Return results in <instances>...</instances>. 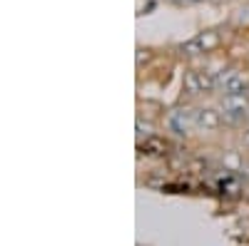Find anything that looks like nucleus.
Instances as JSON below:
<instances>
[{
	"instance_id": "1",
	"label": "nucleus",
	"mask_w": 249,
	"mask_h": 246,
	"mask_svg": "<svg viewBox=\"0 0 249 246\" xmlns=\"http://www.w3.org/2000/svg\"><path fill=\"white\" fill-rule=\"evenodd\" d=\"M247 112H249L247 92H242V95H224V99H222V117H224V122L239 125V122L247 117Z\"/></svg>"
},
{
	"instance_id": "2",
	"label": "nucleus",
	"mask_w": 249,
	"mask_h": 246,
	"mask_svg": "<svg viewBox=\"0 0 249 246\" xmlns=\"http://www.w3.org/2000/svg\"><path fill=\"white\" fill-rule=\"evenodd\" d=\"M219 45V33L217 30H207V33H199L195 35L192 40H187L182 45V52L187 55H202V52H210Z\"/></svg>"
},
{
	"instance_id": "3",
	"label": "nucleus",
	"mask_w": 249,
	"mask_h": 246,
	"mask_svg": "<svg viewBox=\"0 0 249 246\" xmlns=\"http://www.w3.org/2000/svg\"><path fill=\"white\" fill-rule=\"evenodd\" d=\"M222 125V112L214 107H199L195 110V127L202 132H212Z\"/></svg>"
},
{
	"instance_id": "4",
	"label": "nucleus",
	"mask_w": 249,
	"mask_h": 246,
	"mask_svg": "<svg viewBox=\"0 0 249 246\" xmlns=\"http://www.w3.org/2000/svg\"><path fill=\"white\" fill-rule=\"evenodd\" d=\"M217 87H222L224 95H242V92H247V80L234 70H227L217 77Z\"/></svg>"
},
{
	"instance_id": "5",
	"label": "nucleus",
	"mask_w": 249,
	"mask_h": 246,
	"mask_svg": "<svg viewBox=\"0 0 249 246\" xmlns=\"http://www.w3.org/2000/svg\"><path fill=\"white\" fill-rule=\"evenodd\" d=\"M192 127H195V112H187V110L172 112V117H170V130H172L175 134L187 137Z\"/></svg>"
},
{
	"instance_id": "6",
	"label": "nucleus",
	"mask_w": 249,
	"mask_h": 246,
	"mask_svg": "<svg viewBox=\"0 0 249 246\" xmlns=\"http://www.w3.org/2000/svg\"><path fill=\"white\" fill-rule=\"evenodd\" d=\"M184 90L190 92V95H199V92H202L199 70H190V72H184Z\"/></svg>"
},
{
	"instance_id": "7",
	"label": "nucleus",
	"mask_w": 249,
	"mask_h": 246,
	"mask_svg": "<svg viewBox=\"0 0 249 246\" xmlns=\"http://www.w3.org/2000/svg\"><path fill=\"white\" fill-rule=\"evenodd\" d=\"M239 23H249V5L239 10Z\"/></svg>"
},
{
	"instance_id": "8",
	"label": "nucleus",
	"mask_w": 249,
	"mask_h": 246,
	"mask_svg": "<svg viewBox=\"0 0 249 246\" xmlns=\"http://www.w3.org/2000/svg\"><path fill=\"white\" fill-rule=\"evenodd\" d=\"M137 132L140 134H150V125H142V119H137Z\"/></svg>"
},
{
	"instance_id": "9",
	"label": "nucleus",
	"mask_w": 249,
	"mask_h": 246,
	"mask_svg": "<svg viewBox=\"0 0 249 246\" xmlns=\"http://www.w3.org/2000/svg\"><path fill=\"white\" fill-rule=\"evenodd\" d=\"M244 147H247V149H249V130H247V132H244Z\"/></svg>"
},
{
	"instance_id": "10",
	"label": "nucleus",
	"mask_w": 249,
	"mask_h": 246,
	"mask_svg": "<svg viewBox=\"0 0 249 246\" xmlns=\"http://www.w3.org/2000/svg\"><path fill=\"white\" fill-rule=\"evenodd\" d=\"M195 3H199V0H195Z\"/></svg>"
}]
</instances>
